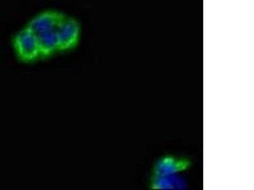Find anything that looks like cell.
<instances>
[{
	"label": "cell",
	"instance_id": "2",
	"mask_svg": "<svg viewBox=\"0 0 254 190\" xmlns=\"http://www.w3.org/2000/svg\"><path fill=\"white\" fill-rule=\"evenodd\" d=\"M192 166L190 158L167 154L159 158L154 164L151 177L175 175L188 170Z\"/></svg>",
	"mask_w": 254,
	"mask_h": 190
},
{
	"label": "cell",
	"instance_id": "1",
	"mask_svg": "<svg viewBox=\"0 0 254 190\" xmlns=\"http://www.w3.org/2000/svg\"><path fill=\"white\" fill-rule=\"evenodd\" d=\"M13 45L18 57L22 62L30 63L40 58L37 38L28 28L22 29L16 33Z\"/></svg>",
	"mask_w": 254,
	"mask_h": 190
},
{
	"label": "cell",
	"instance_id": "4",
	"mask_svg": "<svg viewBox=\"0 0 254 190\" xmlns=\"http://www.w3.org/2000/svg\"><path fill=\"white\" fill-rule=\"evenodd\" d=\"M57 34L60 51L74 48L78 45L80 37V26L78 20L67 16L57 31Z\"/></svg>",
	"mask_w": 254,
	"mask_h": 190
},
{
	"label": "cell",
	"instance_id": "3",
	"mask_svg": "<svg viewBox=\"0 0 254 190\" xmlns=\"http://www.w3.org/2000/svg\"><path fill=\"white\" fill-rule=\"evenodd\" d=\"M67 16L57 10H46L34 17L26 28L38 36L48 32L57 31Z\"/></svg>",
	"mask_w": 254,
	"mask_h": 190
},
{
	"label": "cell",
	"instance_id": "5",
	"mask_svg": "<svg viewBox=\"0 0 254 190\" xmlns=\"http://www.w3.org/2000/svg\"><path fill=\"white\" fill-rule=\"evenodd\" d=\"M36 36L39 47L40 58L49 57L60 51L57 31L48 32Z\"/></svg>",
	"mask_w": 254,
	"mask_h": 190
}]
</instances>
